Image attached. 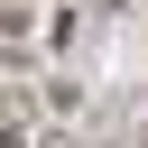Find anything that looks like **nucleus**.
<instances>
[{
  "label": "nucleus",
  "mask_w": 148,
  "mask_h": 148,
  "mask_svg": "<svg viewBox=\"0 0 148 148\" xmlns=\"http://www.w3.org/2000/svg\"><path fill=\"white\" fill-rule=\"evenodd\" d=\"M37 102H46V120H65V130H83V120H92V92H83L74 74H46V92H37Z\"/></svg>",
  "instance_id": "nucleus-1"
},
{
  "label": "nucleus",
  "mask_w": 148,
  "mask_h": 148,
  "mask_svg": "<svg viewBox=\"0 0 148 148\" xmlns=\"http://www.w3.org/2000/svg\"><path fill=\"white\" fill-rule=\"evenodd\" d=\"M46 18H37V0H0V46H18V37H37Z\"/></svg>",
  "instance_id": "nucleus-2"
},
{
  "label": "nucleus",
  "mask_w": 148,
  "mask_h": 148,
  "mask_svg": "<svg viewBox=\"0 0 148 148\" xmlns=\"http://www.w3.org/2000/svg\"><path fill=\"white\" fill-rule=\"evenodd\" d=\"M0 148H37V120H0Z\"/></svg>",
  "instance_id": "nucleus-3"
},
{
  "label": "nucleus",
  "mask_w": 148,
  "mask_h": 148,
  "mask_svg": "<svg viewBox=\"0 0 148 148\" xmlns=\"http://www.w3.org/2000/svg\"><path fill=\"white\" fill-rule=\"evenodd\" d=\"M37 148H83V130H65V120H46V130H37Z\"/></svg>",
  "instance_id": "nucleus-4"
},
{
  "label": "nucleus",
  "mask_w": 148,
  "mask_h": 148,
  "mask_svg": "<svg viewBox=\"0 0 148 148\" xmlns=\"http://www.w3.org/2000/svg\"><path fill=\"white\" fill-rule=\"evenodd\" d=\"M139 148H148V130H139Z\"/></svg>",
  "instance_id": "nucleus-5"
}]
</instances>
